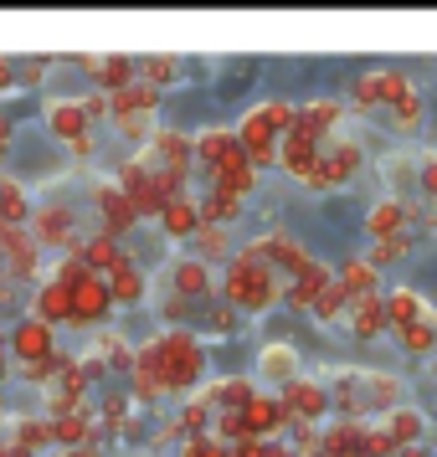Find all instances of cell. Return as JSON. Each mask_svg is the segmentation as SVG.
<instances>
[{
    "mask_svg": "<svg viewBox=\"0 0 437 457\" xmlns=\"http://www.w3.org/2000/svg\"><path fill=\"white\" fill-rule=\"evenodd\" d=\"M231 257H237V247H231V237H227V227H201L196 231V262H206V268H227Z\"/></svg>",
    "mask_w": 437,
    "mask_h": 457,
    "instance_id": "28",
    "label": "cell"
},
{
    "mask_svg": "<svg viewBox=\"0 0 437 457\" xmlns=\"http://www.w3.org/2000/svg\"><path fill=\"white\" fill-rule=\"evenodd\" d=\"M345 303H350V298H345V293H340V283L330 278V283H324V293L309 303V313L319 319V324H345Z\"/></svg>",
    "mask_w": 437,
    "mask_h": 457,
    "instance_id": "32",
    "label": "cell"
},
{
    "mask_svg": "<svg viewBox=\"0 0 437 457\" xmlns=\"http://www.w3.org/2000/svg\"><path fill=\"white\" fill-rule=\"evenodd\" d=\"M16 350H26L31 360H46V354H52V334H46V324H26V329H16Z\"/></svg>",
    "mask_w": 437,
    "mask_h": 457,
    "instance_id": "38",
    "label": "cell"
},
{
    "mask_svg": "<svg viewBox=\"0 0 437 457\" xmlns=\"http://www.w3.org/2000/svg\"><path fill=\"white\" fill-rule=\"evenodd\" d=\"M108 309H113V298H108V288H104L98 272L72 288V319H78V324H98V319H108Z\"/></svg>",
    "mask_w": 437,
    "mask_h": 457,
    "instance_id": "17",
    "label": "cell"
},
{
    "mask_svg": "<svg viewBox=\"0 0 437 457\" xmlns=\"http://www.w3.org/2000/svg\"><path fill=\"white\" fill-rule=\"evenodd\" d=\"M334 283H340L345 298H360V293H381V272H375L366 257H350V262L334 268Z\"/></svg>",
    "mask_w": 437,
    "mask_h": 457,
    "instance_id": "22",
    "label": "cell"
},
{
    "mask_svg": "<svg viewBox=\"0 0 437 457\" xmlns=\"http://www.w3.org/2000/svg\"><path fill=\"white\" fill-rule=\"evenodd\" d=\"M381 303H386V329H407V324H422V319H437L433 303L412 288H391L381 293Z\"/></svg>",
    "mask_w": 437,
    "mask_h": 457,
    "instance_id": "13",
    "label": "cell"
},
{
    "mask_svg": "<svg viewBox=\"0 0 437 457\" xmlns=\"http://www.w3.org/2000/svg\"><path fill=\"white\" fill-rule=\"evenodd\" d=\"M46 124L57 129L63 139H72V145H78V139H88V113H83V104H52V108H46Z\"/></svg>",
    "mask_w": 437,
    "mask_h": 457,
    "instance_id": "29",
    "label": "cell"
},
{
    "mask_svg": "<svg viewBox=\"0 0 437 457\" xmlns=\"http://www.w3.org/2000/svg\"><path fill=\"white\" fill-rule=\"evenodd\" d=\"M78 221H72V211H57V206H46L42 216H37V242L42 247H67V242H78Z\"/></svg>",
    "mask_w": 437,
    "mask_h": 457,
    "instance_id": "27",
    "label": "cell"
},
{
    "mask_svg": "<svg viewBox=\"0 0 437 457\" xmlns=\"http://www.w3.org/2000/svg\"><path fill=\"white\" fill-rule=\"evenodd\" d=\"M242 427H248V436H263V442H273L278 432H289V416H283V406H278V395H252L248 406H242Z\"/></svg>",
    "mask_w": 437,
    "mask_h": 457,
    "instance_id": "10",
    "label": "cell"
},
{
    "mask_svg": "<svg viewBox=\"0 0 437 457\" xmlns=\"http://www.w3.org/2000/svg\"><path fill=\"white\" fill-rule=\"evenodd\" d=\"M422 113H427V108H422V93L412 87V93H401V98L391 104V129L396 134H412V129L422 124Z\"/></svg>",
    "mask_w": 437,
    "mask_h": 457,
    "instance_id": "34",
    "label": "cell"
},
{
    "mask_svg": "<svg viewBox=\"0 0 437 457\" xmlns=\"http://www.w3.org/2000/svg\"><path fill=\"white\" fill-rule=\"evenodd\" d=\"M98 206H104V216H108V237H113V242H119V237L139 221V216H134V206H129V195L119 186H98Z\"/></svg>",
    "mask_w": 437,
    "mask_h": 457,
    "instance_id": "25",
    "label": "cell"
},
{
    "mask_svg": "<svg viewBox=\"0 0 437 457\" xmlns=\"http://www.w3.org/2000/svg\"><path fill=\"white\" fill-rule=\"evenodd\" d=\"M88 67H93V78L108 83L113 93L134 83V62H129V57H88Z\"/></svg>",
    "mask_w": 437,
    "mask_h": 457,
    "instance_id": "31",
    "label": "cell"
},
{
    "mask_svg": "<svg viewBox=\"0 0 437 457\" xmlns=\"http://www.w3.org/2000/svg\"><path fill=\"white\" fill-rule=\"evenodd\" d=\"M330 391V416H345V421H371V416H386L391 406L407 401V380L391 370H330L324 380Z\"/></svg>",
    "mask_w": 437,
    "mask_h": 457,
    "instance_id": "1",
    "label": "cell"
},
{
    "mask_svg": "<svg viewBox=\"0 0 437 457\" xmlns=\"http://www.w3.org/2000/svg\"><path fill=\"white\" fill-rule=\"evenodd\" d=\"M360 145L355 139H324L319 145V154H314V165H309V175H304V186L309 190H340V186H350L355 175H360Z\"/></svg>",
    "mask_w": 437,
    "mask_h": 457,
    "instance_id": "3",
    "label": "cell"
},
{
    "mask_svg": "<svg viewBox=\"0 0 437 457\" xmlns=\"http://www.w3.org/2000/svg\"><path fill=\"white\" fill-rule=\"evenodd\" d=\"M360 432H366V421L330 416V427H319V453L324 457H360Z\"/></svg>",
    "mask_w": 437,
    "mask_h": 457,
    "instance_id": "18",
    "label": "cell"
},
{
    "mask_svg": "<svg viewBox=\"0 0 437 457\" xmlns=\"http://www.w3.org/2000/svg\"><path fill=\"white\" fill-rule=\"evenodd\" d=\"M401 93H412V78L396 67H381V72H360L350 83V104L355 113H375V108H391Z\"/></svg>",
    "mask_w": 437,
    "mask_h": 457,
    "instance_id": "6",
    "label": "cell"
},
{
    "mask_svg": "<svg viewBox=\"0 0 437 457\" xmlns=\"http://www.w3.org/2000/svg\"><path fill=\"white\" fill-rule=\"evenodd\" d=\"M340 119H345V104H340V98H314V104L298 108V129H309L319 145H324V139H334Z\"/></svg>",
    "mask_w": 437,
    "mask_h": 457,
    "instance_id": "20",
    "label": "cell"
},
{
    "mask_svg": "<svg viewBox=\"0 0 437 457\" xmlns=\"http://www.w3.org/2000/svg\"><path fill=\"white\" fill-rule=\"evenodd\" d=\"M155 104H160V93L134 78L129 87L113 93V108H108V113H113V119H145V113H155Z\"/></svg>",
    "mask_w": 437,
    "mask_h": 457,
    "instance_id": "23",
    "label": "cell"
},
{
    "mask_svg": "<svg viewBox=\"0 0 437 457\" xmlns=\"http://www.w3.org/2000/svg\"><path fill=\"white\" fill-rule=\"evenodd\" d=\"M330 278H334V272L324 268L319 257H309V262H304V268L283 283V303H289V309H298V313H309V303L324 293V283H330Z\"/></svg>",
    "mask_w": 437,
    "mask_h": 457,
    "instance_id": "9",
    "label": "cell"
},
{
    "mask_svg": "<svg viewBox=\"0 0 437 457\" xmlns=\"http://www.w3.org/2000/svg\"><path fill=\"white\" fill-rule=\"evenodd\" d=\"M416 170H422V160H416L412 149H396L391 160H386V190H391V201H407V190H416Z\"/></svg>",
    "mask_w": 437,
    "mask_h": 457,
    "instance_id": "26",
    "label": "cell"
},
{
    "mask_svg": "<svg viewBox=\"0 0 437 457\" xmlns=\"http://www.w3.org/2000/svg\"><path fill=\"white\" fill-rule=\"evenodd\" d=\"M5 145H11V124L0 119V154H5Z\"/></svg>",
    "mask_w": 437,
    "mask_h": 457,
    "instance_id": "44",
    "label": "cell"
},
{
    "mask_svg": "<svg viewBox=\"0 0 437 457\" xmlns=\"http://www.w3.org/2000/svg\"><path fill=\"white\" fill-rule=\"evenodd\" d=\"M345 324H350L355 339H381L386 334V303H381V293H360L345 303Z\"/></svg>",
    "mask_w": 437,
    "mask_h": 457,
    "instance_id": "12",
    "label": "cell"
},
{
    "mask_svg": "<svg viewBox=\"0 0 437 457\" xmlns=\"http://www.w3.org/2000/svg\"><path fill=\"white\" fill-rule=\"evenodd\" d=\"M242 252H248V257H257V262H263L268 272H278L283 283H289L293 272L309 262L304 242H298V237H289V231H263V237H252V242H248Z\"/></svg>",
    "mask_w": 437,
    "mask_h": 457,
    "instance_id": "5",
    "label": "cell"
},
{
    "mask_svg": "<svg viewBox=\"0 0 437 457\" xmlns=\"http://www.w3.org/2000/svg\"><path fill=\"white\" fill-rule=\"evenodd\" d=\"M63 457H93V453H88V447H67Z\"/></svg>",
    "mask_w": 437,
    "mask_h": 457,
    "instance_id": "45",
    "label": "cell"
},
{
    "mask_svg": "<svg viewBox=\"0 0 437 457\" xmlns=\"http://www.w3.org/2000/svg\"><path fill=\"white\" fill-rule=\"evenodd\" d=\"M360 457H396V442L381 421H366V432H360Z\"/></svg>",
    "mask_w": 437,
    "mask_h": 457,
    "instance_id": "37",
    "label": "cell"
},
{
    "mask_svg": "<svg viewBox=\"0 0 437 457\" xmlns=\"http://www.w3.org/2000/svg\"><path fill=\"white\" fill-rule=\"evenodd\" d=\"M381 427L391 432L396 447H422V436H427V411L412 406V401H401V406H391V411L381 416Z\"/></svg>",
    "mask_w": 437,
    "mask_h": 457,
    "instance_id": "14",
    "label": "cell"
},
{
    "mask_svg": "<svg viewBox=\"0 0 437 457\" xmlns=\"http://www.w3.org/2000/svg\"><path fill=\"white\" fill-rule=\"evenodd\" d=\"M263 457H298V453H293L289 442H268V453H263Z\"/></svg>",
    "mask_w": 437,
    "mask_h": 457,
    "instance_id": "42",
    "label": "cell"
},
{
    "mask_svg": "<svg viewBox=\"0 0 437 457\" xmlns=\"http://www.w3.org/2000/svg\"><path fill=\"white\" fill-rule=\"evenodd\" d=\"M412 216L416 211L407 201H375L371 216H366V231H371V242H391V237H412Z\"/></svg>",
    "mask_w": 437,
    "mask_h": 457,
    "instance_id": "8",
    "label": "cell"
},
{
    "mask_svg": "<svg viewBox=\"0 0 437 457\" xmlns=\"http://www.w3.org/2000/svg\"><path fill=\"white\" fill-rule=\"evenodd\" d=\"M278 406L289 416V427H324L330 421V391H324V380H309V375L289 380L278 391Z\"/></svg>",
    "mask_w": 437,
    "mask_h": 457,
    "instance_id": "4",
    "label": "cell"
},
{
    "mask_svg": "<svg viewBox=\"0 0 437 457\" xmlns=\"http://www.w3.org/2000/svg\"><path fill=\"white\" fill-rule=\"evenodd\" d=\"M416 190H422L427 201H437V149L422 160V170H416Z\"/></svg>",
    "mask_w": 437,
    "mask_h": 457,
    "instance_id": "39",
    "label": "cell"
},
{
    "mask_svg": "<svg viewBox=\"0 0 437 457\" xmlns=\"http://www.w3.org/2000/svg\"><path fill=\"white\" fill-rule=\"evenodd\" d=\"M170 288H175V298H211L216 278H211L206 262H196V257H181V262L170 268Z\"/></svg>",
    "mask_w": 437,
    "mask_h": 457,
    "instance_id": "19",
    "label": "cell"
},
{
    "mask_svg": "<svg viewBox=\"0 0 437 457\" xmlns=\"http://www.w3.org/2000/svg\"><path fill=\"white\" fill-rule=\"evenodd\" d=\"M175 72H181V62H175V57H145V62L134 67V78H139V83H149L155 93H160V83H175Z\"/></svg>",
    "mask_w": 437,
    "mask_h": 457,
    "instance_id": "36",
    "label": "cell"
},
{
    "mask_svg": "<svg viewBox=\"0 0 437 457\" xmlns=\"http://www.w3.org/2000/svg\"><path fill=\"white\" fill-rule=\"evenodd\" d=\"M237 134H231V129H206V134H196V139H190V154H196V165L206 170H216V165H227L231 154H237Z\"/></svg>",
    "mask_w": 437,
    "mask_h": 457,
    "instance_id": "16",
    "label": "cell"
},
{
    "mask_svg": "<svg viewBox=\"0 0 437 457\" xmlns=\"http://www.w3.org/2000/svg\"><path fill=\"white\" fill-rule=\"evenodd\" d=\"M396 339H401V350H407V354H433L437 350V319L407 324V329H396Z\"/></svg>",
    "mask_w": 437,
    "mask_h": 457,
    "instance_id": "33",
    "label": "cell"
},
{
    "mask_svg": "<svg viewBox=\"0 0 437 457\" xmlns=\"http://www.w3.org/2000/svg\"><path fill=\"white\" fill-rule=\"evenodd\" d=\"M104 288H108V298H124V303H139L145 298V272L134 268L129 257H119L113 268L104 272Z\"/></svg>",
    "mask_w": 437,
    "mask_h": 457,
    "instance_id": "24",
    "label": "cell"
},
{
    "mask_svg": "<svg viewBox=\"0 0 437 457\" xmlns=\"http://www.w3.org/2000/svg\"><path fill=\"white\" fill-rule=\"evenodd\" d=\"M37 319H42V324H63V319H72V293H67L63 283H46V288L37 293Z\"/></svg>",
    "mask_w": 437,
    "mask_h": 457,
    "instance_id": "30",
    "label": "cell"
},
{
    "mask_svg": "<svg viewBox=\"0 0 437 457\" xmlns=\"http://www.w3.org/2000/svg\"><path fill=\"white\" fill-rule=\"evenodd\" d=\"M289 380H298V350L283 345V339H273L257 350V386H273V391H283Z\"/></svg>",
    "mask_w": 437,
    "mask_h": 457,
    "instance_id": "7",
    "label": "cell"
},
{
    "mask_svg": "<svg viewBox=\"0 0 437 457\" xmlns=\"http://www.w3.org/2000/svg\"><path fill=\"white\" fill-rule=\"evenodd\" d=\"M5 195H0V216H21L26 211V195H16V186H0Z\"/></svg>",
    "mask_w": 437,
    "mask_h": 457,
    "instance_id": "40",
    "label": "cell"
},
{
    "mask_svg": "<svg viewBox=\"0 0 437 457\" xmlns=\"http://www.w3.org/2000/svg\"><path fill=\"white\" fill-rule=\"evenodd\" d=\"M314 154H319V139H314L309 129H298V124H293L289 134L278 139V170H289L293 180H304V175H309Z\"/></svg>",
    "mask_w": 437,
    "mask_h": 457,
    "instance_id": "11",
    "label": "cell"
},
{
    "mask_svg": "<svg viewBox=\"0 0 437 457\" xmlns=\"http://www.w3.org/2000/svg\"><path fill=\"white\" fill-rule=\"evenodd\" d=\"M396 457H433L427 447H396Z\"/></svg>",
    "mask_w": 437,
    "mask_h": 457,
    "instance_id": "43",
    "label": "cell"
},
{
    "mask_svg": "<svg viewBox=\"0 0 437 457\" xmlns=\"http://www.w3.org/2000/svg\"><path fill=\"white\" fill-rule=\"evenodd\" d=\"M427 360H433V380H437V350H433V354H427Z\"/></svg>",
    "mask_w": 437,
    "mask_h": 457,
    "instance_id": "46",
    "label": "cell"
},
{
    "mask_svg": "<svg viewBox=\"0 0 437 457\" xmlns=\"http://www.w3.org/2000/svg\"><path fill=\"white\" fill-rule=\"evenodd\" d=\"M222 298L231 313H268L273 303H283V278L237 247V257L227 262V278H222Z\"/></svg>",
    "mask_w": 437,
    "mask_h": 457,
    "instance_id": "2",
    "label": "cell"
},
{
    "mask_svg": "<svg viewBox=\"0 0 437 457\" xmlns=\"http://www.w3.org/2000/svg\"><path fill=\"white\" fill-rule=\"evenodd\" d=\"M407 257H412V237H391V242H371V257H366V262L381 272V268H396V262H407Z\"/></svg>",
    "mask_w": 437,
    "mask_h": 457,
    "instance_id": "35",
    "label": "cell"
},
{
    "mask_svg": "<svg viewBox=\"0 0 437 457\" xmlns=\"http://www.w3.org/2000/svg\"><path fill=\"white\" fill-rule=\"evenodd\" d=\"M252 395H257V380H248V375H227V380H211L206 391H201V401H206L211 411H242Z\"/></svg>",
    "mask_w": 437,
    "mask_h": 457,
    "instance_id": "15",
    "label": "cell"
},
{
    "mask_svg": "<svg viewBox=\"0 0 437 457\" xmlns=\"http://www.w3.org/2000/svg\"><path fill=\"white\" fill-rule=\"evenodd\" d=\"M160 227H165V237H175V242L196 237V231H201V211H196V195H175V201H165V211H160Z\"/></svg>",
    "mask_w": 437,
    "mask_h": 457,
    "instance_id": "21",
    "label": "cell"
},
{
    "mask_svg": "<svg viewBox=\"0 0 437 457\" xmlns=\"http://www.w3.org/2000/svg\"><path fill=\"white\" fill-rule=\"evenodd\" d=\"M211 329H216V334H231V329H237V313H231L227 303H222V309H211Z\"/></svg>",
    "mask_w": 437,
    "mask_h": 457,
    "instance_id": "41",
    "label": "cell"
}]
</instances>
